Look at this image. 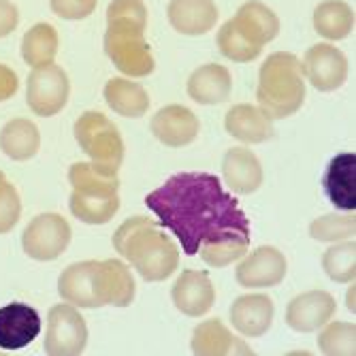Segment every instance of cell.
Returning a JSON list of instances; mask_svg holds the SVG:
<instances>
[{
  "label": "cell",
  "instance_id": "37",
  "mask_svg": "<svg viewBox=\"0 0 356 356\" xmlns=\"http://www.w3.org/2000/svg\"><path fill=\"white\" fill-rule=\"evenodd\" d=\"M348 309L354 314V282H352V288H350V293H348Z\"/></svg>",
  "mask_w": 356,
  "mask_h": 356
},
{
  "label": "cell",
  "instance_id": "24",
  "mask_svg": "<svg viewBox=\"0 0 356 356\" xmlns=\"http://www.w3.org/2000/svg\"><path fill=\"white\" fill-rule=\"evenodd\" d=\"M192 352L199 356H229V354H252V348L243 339L235 337L222 325V320L213 318L199 325L192 333Z\"/></svg>",
  "mask_w": 356,
  "mask_h": 356
},
{
  "label": "cell",
  "instance_id": "21",
  "mask_svg": "<svg viewBox=\"0 0 356 356\" xmlns=\"http://www.w3.org/2000/svg\"><path fill=\"white\" fill-rule=\"evenodd\" d=\"M224 128L233 139L254 145L273 137V120L254 105H235L224 118Z\"/></svg>",
  "mask_w": 356,
  "mask_h": 356
},
{
  "label": "cell",
  "instance_id": "19",
  "mask_svg": "<svg viewBox=\"0 0 356 356\" xmlns=\"http://www.w3.org/2000/svg\"><path fill=\"white\" fill-rule=\"evenodd\" d=\"M222 175L235 194H254L263 186V165L248 147H231L226 152Z\"/></svg>",
  "mask_w": 356,
  "mask_h": 356
},
{
  "label": "cell",
  "instance_id": "1",
  "mask_svg": "<svg viewBox=\"0 0 356 356\" xmlns=\"http://www.w3.org/2000/svg\"><path fill=\"white\" fill-rule=\"evenodd\" d=\"M145 205L181 243L209 267H226L248 254L250 220L239 201L211 173H177L145 197Z\"/></svg>",
  "mask_w": 356,
  "mask_h": 356
},
{
  "label": "cell",
  "instance_id": "22",
  "mask_svg": "<svg viewBox=\"0 0 356 356\" xmlns=\"http://www.w3.org/2000/svg\"><path fill=\"white\" fill-rule=\"evenodd\" d=\"M233 77L222 64H205L199 67L188 79V96L199 105H220L231 96Z\"/></svg>",
  "mask_w": 356,
  "mask_h": 356
},
{
  "label": "cell",
  "instance_id": "5",
  "mask_svg": "<svg viewBox=\"0 0 356 356\" xmlns=\"http://www.w3.org/2000/svg\"><path fill=\"white\" fill-rule=\"evenodd\" d=\"M258 107L271 120H284L297 113L305 101V75L303 64L295 54H271L258 73L256 90Z\"/></svg>",
  "mask_w": 356,
  "mask_h": 356
},
{
  "label": "cell",
  "instance_id": "9",
  "mask_svg": "<svg viewBox=\"0 0 356 356\" xmlns=\"http://www.w3.org/2000/svg\"><path fill=\"white\" fill-rule=\"evenodd\" d=\"M69 75L58 64L32 69L26 83V103L41 118H51L60 113L69 101Z\"/></svg>",
  "mask_w": 356,
  "mask_h": 356
},
{
  "label": "cell",
  "instance_id": "11",
  "mask_svg": "<svg viewBox=\"0 0 356 356\" xmlns=\"http://www.w3.org/2000/svg\"><path fill=\"white\" fill-rule=\"evenodd\" d=\"M303 75L320 92H335L348 79V58L335 45L318 43L305 51Z\"/></svg>",
  "mask_w": 356,
  "mask_h": 356
},
{
  "label": "cell",
  "instance_id": "18",
  "mask_svg": "<svg viewBox=\"0 0 356 356\" xmlns=\"http://www.w3.org/2000/svg\"><path fill=\"white\" fill-rule=\"evenodd\" d=\"M273 314L275 307L271 297L263 293L243 295L231 305V325L245 337H261L271 329Z\"/></svg>",
  "mask_w": 356,
  "mask_h": 356
},
{
  "label": "cell",
  "instance_id": "28",
  "mask_svg": "<svg viewBox=\"0 0 356 356\" xmlns=\"http://www.w3.org/2000/svg\"><path fill=\"white\" fill-rule=\"evenodd\" d=\"M58 43V32L51 24H35L22 39V58L32 69L47 67L54 64Z\"/></svg>",
  "mask_w": 356,
  "mask_h": 356
},
{
  "label": "cell",
  "instance_id": "10",
  "mask_svg": "<svg viewBox=\"0 0 356 356\" xmlns=\"http://www.w3.org/2000/svg\"><path fill=\"white\" fill-rule=\"evenodd\" d=\"M88 327L79 309L71 303H60L49 309L45 352L51 356H77L86 350Z\"/></svg>",
  "mask_w": 356,
  "mask_h": 356
},
{
  "label": "cell",
  "instance_id": "29",
  "mask_svg": "<svg viewBox=\"0 0 356 356\" xmlns=\"http://www.w3.org/2000/svg\"><path fill=\"white\" fill-rule=\"evenodd\" d=\"M322 267H325V273L337 284L354 282V277H356V243H354V239H346V241L329 248L325 252V256H322Z\"/></svg>",
  "mask_w": 356,
  "mask_h": 356
},
{
  "label": "cell",
  "instance_id": "6",
  "mask_svg": "<svg viewBox=\"0 0 356 356\" xmlns=\"http://www.w3.org/2000/svg\"><path fill=\"white\" fill-rule=\"evenodd\" d=\"M73 194L71 213L83 224H107L120 209L118 171H107L94 163H75L69 169Z\"/></svg>",
  "mask_w": 356,
  "mask_h": 356
},
{
  "label": "cell",
  "instance_id": "2",
  "mask_svg": "<svg viewBox=\"0 0 356 356\" xmlns=\"http://www.w3.org/2000/svg\"><path fill=\"white\" fill-rule=\"evenodd\" d=\"M135 277L122 261H83L73 263L58 280V295L83 309H99L105 305L126 307L135 299Z\"/></svg>",
  "mask_w": 356,
  "mask_h": 356
},
{
  "label": "cell",
  "instance_id": "32",
  "mask_svg": "<svg viewBox=\"0 0 356 356\" xmlns=\"http://www.w3.org/2000/svg\"><path fill=\"white\" fill-rule=\"evenodd\" d=\"M218 49L224 58H229L233 62H252L261 56L263 49H258L256 45H252L241 32L233 26V22L229 19L218 32Z\"/></svg>",
  "mask_w": 356,
  "mask_h": 356
},
{
  "label": "cell",
  "instance_id": "26",
  "mask_svg": "<svg viewBox=\"0 0 356 356\" xmlns=\"http://www.w3.org/2000/svg\"><path fill=\"white\" fill-rule=\"evenodd\" d=\"M105 101L118 115L124 118H141L149 109V96L145 88L124 77H115L107 81Z\"/></svg>",
  "mask_w": 356,
  "mask_h": 356
},
{
  "label": "cell",
  "instance_id": "35",
  "mask_svg": "<svg viewBox=\"0 0 356 356\" xmlns=\"http://www.w3.org/2000/svg\"><path fill=\"white\" fill-rule=\"evenodd\" d=\"M19 24V11L9 0H0V39L9 37Z\"/></svg>",
  "mask_w": 356,
  "mask_h": 356
},
{
  "label": "cell",
  "instance_id": "4",
  "mask_svg": "<svg viewBox=\"0 0 356 356\" xmlns=\"http://www.w3.org/2000/svg\"><path fill=\"white\" fill-rule=\"evenodd\" d=\"M113 248L145 282H165L179 267V248L158 222L135 216L113 235Z\"/></svg>",
  "mask_w": 356,
  "mask_h": 356
},
{
  "label": "cell",
  "instance_id": "20",
  "mask_svg": "<svg viewBox=\"0 0 356 356\" xmlns=\"http://www.w3.org/2000/svg\"><path fill=\"white\" fill-rule=\"evenodd\" d=\"M167 15L179 35L201 37L216 26L218 7L213 0H171Z\"/></svg>",
  "mask_w": 356,
  "mask_h": 356
},
{
  "label": "cell",
  "instance_id": "33",
  "mask_svg": "<svg viewBox=\"0 0 356 356\" xmlns=\"http://www.w3.org/2000/svg\"><path fill=\"white\" fill-rule=\"evenodd\" d=\"M22 216V201L15 186L0 171V235L15 229Z\"/></svg>",
  "mask_w": 356,
  "mask_h": 356
},
{
  "label": "cell",
  "instance_id": "7",
  "mask_svg": "<svg viewBox=\"0 0 356 356\" xmlns=\"http://www.w3.org/2000/svg\"><path fill=\"white\" fill-rule=\"evenodd\" d=\"M75 139L83 154L101 169L118 171L124 163V141L118 126L101 111H86L75 122Z\"/></svg>",
  "mask_w": 356,
  "mask_h": 356
},
{
  "label": "cell",
  "instance_id": "31",
  "mask_svg": "<svg viewBox=\"0 0 356 356\" xmlns=\"http://www.w3.org/2000/svg\"><path fill=\"white\" fill-rule=\"evenodd\" d=\"M356 327L350 322H327L318 337L320 350L329 356H354L356 354Z\"/></svg>",
  "mask_w": 356,
  "mask_h": 356
},
{
  "label": "cell",
  "instance_id": "30",
  "mask_svg": "<svg viewBox=\"0 0 356 356\" xmlns=\"http://www.w3.org/2000/svg\"><path fill=\"white\" fill-rule=\"evenodd\" d=\"M309 235L316 241H327V243L354 239V235H356L354 211H348L346 216L329 213V216H322V218L314 220L309 226Z\"/></svg>",
  "mask_w": 356,
  "mask_h": 356
},
{
  "label": "cell",
  "instance_id": "17",
  "mask_svg": "<svg viewBox=\"0 0 356 356\" xmlns=\"http://www.w3.org/2000/svg\"><path fill=\"white\" fill-rule=\"evenodd\" d=\"M327 199L341 211L356 209V154L343 152L335 156L322 177Z\"/></svg>",
  "mask_w": 356,
  "mask_h": 356
},
{
  "label": "cell",
  "instance_id": "36",
  "mask_svg": "<svg viewBox=\"0 0 356 356\" xmlns=\"http://www.w3.org/2000/svg\"><path fill=\"white\" fill-rule=\"evenodd\" d=\"M19 88V79L15 75L13 69H9L7 64H0V103L11 99V96L17 92Z\"/></svg>",
  "mask_w": 356,
  "mask_h": 356
},
{
  "label": "cell",
  "instance_id": "27",
  "mask_svg": "<svg viewBox=\"0 0 356 356\" xmlns=\"http://www.w3.org/2000/svg\"><path fill=\"white\" fill-rule=\"evenodd\" d=\"M314 28L329 41H343L354 28V11L341 0H327L314 9Z\"/></svg>",
  "mask_w": 356,
  "mask_h": 356
},
{
  "label": "cell",
  "instance_id": "3",
  "mask_svg": "<svg viewBox=\"0 0 356 356\" xmlns=\"http://www.w3.org/2000/svg\"><path fill=\"white\" fill-rule=\"evenodd\" d=\"M147 9L143 0H113L107 9L105 54L128 77H147L156 62L145 41Z\"/></svg>",
  "mask_w": 356,
  "mask_h": 356
},
{
  "label": "cell",
  "instance_id": "13",
  "mask_svg": "<svg viewBox=\"0 0 356 356\" xmlns=\"http://www.w3.org/2000/svg\"><path fill=\"white\" fill-rule=\"evenodd\" d=\"M335 297L325 290H309L295 297L286 307V325L297 333H312L327 325L335 316Z\"/></svg>",
  "mask_w": 356,
  "mask_h": 356
},
{
  "label": "cell",
  "instance_id": "12",
  "mask_svg": "<svg viewBox=\"0 0 356 356\" xmlns=\"http://www.w3.org/2000/svg\"><path fill=\"white\" fill-rule=\"evenodd\" d=\"M286 256L277 248L263 245L243 256V261L235 271V277L243 288H271L286 277Z\"/></svg>",
  "mask_w": 356,
  "mask_h": 356
},
{
  "label": "cell",
  "instance_id": "8",
  "mask_svg": "<svg viewBox=\"0 0 356 356\" xmlns=\"http://www.w3.org/2000/svg\"><path fill=\"white\" fill-rule=\"evenodd\" d=\"M73 237L71 224L58 213H41L32 220L22 235L26 256L39 263H49L69 248Z\"/></svg>",
  "mask_w": 356,
  "mask_h": 356
},
{
  "label": "cell",
  "instance_id": "15",
  "mask_svg": "<svg viewBox=\"0 0 356 356\" xmlns=\"http://www.w3.org/2000/svg\"><path fill=\"white\" fill-rule=\"evenodd\" d=\"M41 333V316L28 303H9L0 307V348L19 350Z\"/></svg>",
  "mask_w": 356,
  "mask_h": 356
},
{
  "label": "cell",
  "instance_id": "34",
  "mask_svg": "<svg viewBox=\"0 0 356 356\" xmlns=\"http://www.w3.org/2000/svg\"><path fill=\"white\" fill-rule=\"evenodd\" d=\"M99 0H49L51 11L62 19H86L94 13Z\"/></svg>",
  "mask_w": 356,
  "mask_h": 356
},
{
  "label": "cell",
  "instance_id": "14",
  "mask_svg": "<svg viewBox=\"0 0 356 356\" xmlns=\"http://www.w3.org/2000/svg\"><path fill=\"white\" fill-rule=\"evenodd\" d=\"M201 122L188 107L169 105L152 118V135L167 147H186L199 137Z\"/></svg>",
  "mask_w": 356,
  "mask_h": 356
},
{
  "label": "cell",
  "instance_id": "16",
  "mask_svg": "<svg viewBox=\"0 0 356 356\" xmlns=\"http://www.w3.org/2000/svg\"><path fill=\"white\" fill-rule=\"evenodd\" d=\"M171 297H173L175 307L181 314H186L190 318H199V316H205L213 307L216 288L207 273L186 269L175 280V284L171 288Z\"/></svg>",
  "mask_w": 356,
  "mask_h": 356
},
{
  "label": "cell",
  "instance_id": "25",
  "mask_svg": "<svg viewBox=\"0 0 356 356\" xmlns=\"http://www.w3.org/2000/svg\"><path fill=\"white\" fill-rule=\"evenodd\" d=\"M41 147V133L35 122L26 118H15L7 122L0 131V149L11 160L24 163L39 154Z\"/></svg>",
  "mask_w": 356,
  "mask_h": 356
},
{
  "label": "cell",
  "instance_id": "23",
  "mask_svg": "<svg viewBox=\"0 0 356 356\" xmlns=\"http://www.w3.org/2000/svg\"><path fill=\"white\" fill-rule=\"evenodd\" d=\"M231 22L241 35L252 45H256L258 49H263L267 43H271L280 35L277 15L267 5L256 3V0H250V3L241 5L237 15Z\"/></svg>",
  "mask_w": 356,
  "mask_h": 356
}]
</instances>
